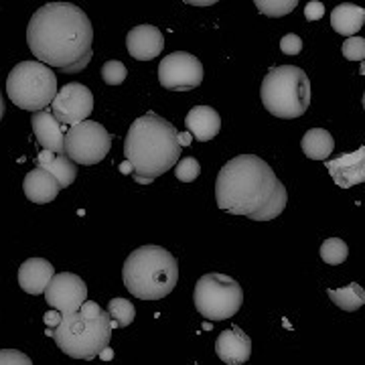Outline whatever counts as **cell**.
Returning <instances> with one entry per match:
<instances>
[{"label": "cell", "mask_w": 365, "mask_h": 365, "mask_svg": "<svg viewBox=\"0 0 365 365\" xmlns=\"http://www.w3.org/2000/svg\"><path fill=\"white\" fill-rule=\"evenodd\" d=\"M126 76H128V69L122 61L118 59H112V61H106L102 66V79H104L108 86H120L126 81Z\"/></svg>", "instance_id": "obj_28"}, {"label": "cell", "mask_w": 365, "mask_h": 365, "mask_svg": "<svg viewBox=\"0 0 365 365\" xmlns=\"http://www.w3.org/2000/svg\"><path fill=\"white\" fill-rule=\"evenodd\" d=\"M35 163H37V169L47 170L49 175H53L61 189L73 185L76 177H78V165L73 160H69L66 155H55L49 150H43Z\"/></svg>", "instance_id": "obj_20"}, {"label": "cell", "mask_w": 365, "mask_h": 365, "mask_svg": "<svg viewBox=\"0 0 365 365\" xmlns=\"http://www.w3.org/2000/svg\"><path fill=\"white\" fill-rule=\"evenodd\" d=\"M23 189H25L26 199L37 203V205L51 203V201H55V197L59 195V191H61L57 179L53 175H49L47 170L37 169V167L26 173L25 181H23Z\"/></svg>", "instance_id": "obj_19"}, {"label": "cell", "mask_w": 365, "mask_h": 365, "mask_svg": "<svg viewBox=\"0 0 365 365\" xmlns=\"http://www.w3.org/2000/svg\"><path fill=\"white\" fill-rule=\"evenodd\" d=\"M185 126L195 140L209 143L222 130V116L211 106H195L185 118Z\"/></svg>", "instance_id": "obj_18"}, {"label": "cell", "mask_w": 365, "mask_h": 365, "mask_svg": "<svg viewBox=\"0 0 365 365\" xmlns=\"http://www.w3.org/2000/svg\"><path fill=\"white\" fill-rule=\"evenodd\" d=\"M112 148V134L100 122L86 120L66 132V157L76 165H98Z\"/></svg>", "instance_id": "obj_9"}, {"label": "cell", "mask_w": 365, "mask_h": 365, "mask_svg": "<svg viewBox=\"0 0 365 365\" xmlns=\"http://www.w3.org/2000/svg\"><path fill=\"white\" fill-rule=\"evenodd\" d=\"M110 321H112V329H126L128 325L134 323L136 317V309L128 299H112L108 302V311Z\"/></svg>", "instance_id": "obj_24"}, {"label": "cell", "mask_w": 365, "mask_h": 365, "mask_svg": "<svg viewBox=\"0 0 365 365\" xmlns=\"http://www.w3.org/2000/svg\"><path fill=\"white\" fill-rule=\"evenodd\" d=\"M55 276V268L45 258H29L19 268V284L26 294L39 297L49 287L51 278Z\"/></svg>", "instance_id": "obj_17"}, {"label": "cell", "mask_w": 365, "mask_h": 365, "mask_svg": "<svg viewBox=\"0 0 365 365\" xmlns=\"http://www.w3.org/2000/svg\"><path fill=\"white\" fill-rule=\"evenodd\" d=\"M6 93L16 108L26 112H41L57 96V76L51 67L39 61H21L6 78Z\"/></svg>", "instance_id": "obj_7"}, {"label": "cell", "mask_w": 365, "mask_h": 365, "mask_svg": "<svg viewBox=\"0 0 365 365\" xmlns=\"http://www.w3.org/2000/svg\"><path fill=\"white\" fill-rule=\"evenodd\" d=\"M302 153L311 160H327L335 150V140L325 128H311L300 140Z\"/></svg>", "instance_id": "obj_22"}, {"label": "cell", "mask_w": 365, "mask_h": 365, "mask_svg": "<svg viewBox=\"0 0 365 365\" xmlns=\"http://www.w3.org/2000/svg\"><path fill=\"white\" fill-rule=\"evenodd\" d=\"M327 294L335 307H339L341 311H347V313H355L365 304V290L357 282H351L343 288H329Z\"/></svg>", "instance_id": "obj_23"}, {"label": "cell", "mask_w": 365, "mask_h": 365, "mask_svg": "<svg viewBox=\"0 0 365 365\" xmlns=\"http://www.w3.org/2000/svg\"><path fill=\"white\" fill-rule=\"evenodd\" d=\"M112 331L110 314L98 302L86 300L78 313L61 314L47 335L69 357L91 361L108 349Z\"/></svg>", "instance_id": "obj_4"}, {"label": "cell", "mask_w": 365, "mask_h": 365, "mask_svg": "<svg viewBox=\"0 0 365 365\" xmlns=\"http://www.w3.org/2000/svg\"><path fill=\"white\" fill-rule=\"evenodd\" d=\"M215 201L222 211L252 222L276 220L288 203L287 187L256 155H240L217 173Z\"/></svg>", "instance_id": "obj_1"}, {"label": "cell", "mask_w": 365, "mask_h": 365, "mask_svg": "<svg viewBox=\"0 0 365 365\" xmlns=\"http://www.w3.org/2000/svg\"><path fill=\"white\" fill-rule=\"evenodd\" d=\"M254 4H256V9H258L262 14H266V16H270V19L287 16V14H290L297 6H299L297 0H256Z\"/></svg>", "instance_id": "obj_26"}, {"label": "cell", "mask_w": 365, "mask_h": 365, "mask_svg": "<svg viewBox=\"0 0 365 365\" xmlns=\"http://www.w3.org/2000/svg\"><path fill=\"white\" fill-rule=\"evenodd\" d=\"M4 112H6V104H4V96H2V91H0V122H2V118H4Z\"/></svg>", "instance_id": "obj_34"}, {"label": "cell", "mask_w": 365, "mask_h": 365, "mask_svg": "<svg viewBox=\"0 0 365 365\" xmlns=\"http://www.w3.org/2000/svg\"><path fill=\"white\" fill-rule=\"evenodd\" d=\"M43 294L53 311L59 314H73L88 300V287L78 274L59 272L53 276Z\"/></svg>", "instance_id": "obj_12"}, {"label": "cell", "mask_w": 365, "mask_h": 365, "mask_svg": "<svg viewBox=\"0 0 365 365\" xmlns=\"http://www.w3.org/2000/svg\"><path fill=\"white\" fill-rule=\"evenodd\" d=\"M93 112V93L83 83H66L51 102V114L63 126H76L86 122Z\"/></svg>", "instance_id": "obj_11"}, {"label": "cell", "mask_w": 365, "mask_h": 365, "mask_svg": "<svg viewBox=\"0 0 365 365\" xmlns=\"http://www.w3.org/2000/svg\"><path fill=\"white\" fill-rule=\"evenodd\" d=\"M199 175H201V165L197 158L182 157L175 165V177L181 182H193Z\"/></svg>", "instance_id": "obj_27"}, {"label": "cell", "mask_w": 365, "mask_h": 365, "mask_svg": "<svg viewBox=\"0 0 365 365\" xmlns=\"http://www.w3.org/2000/svg\"><path fill=\"white\" fill-rule=\"evenodd\" d=\"M91 55H93V51L90 53V55H86L79 63H76V66H71V67H66V69H59L61 73H79L81 69H86V67L90 66V61H91Z\"/></svg>", "instance_id": "obj_33"}, {"label": "cell", "mask_w": 365, "mask_h": 365, "mask_svg": "<svg viewBox=\"0 0 365 365\" xmlns=\"http://www.w3.org/2000/svg\"><path fill=\"white\" fill-rule=\"evenodd\" d=\"M365 23V11L351 2H341L331 13V25L343 37H355Z\"/></svg>", "instance_id": "obj_21"}, {"label": "cell", "mask_w": 365, "mask_h": 365, "mask_svg": "<svg viewBox=\"0 0 365 365\" xmlns=\"http://www.w3.org/2000/svg\"><path fill=\"white\" fill-rule=\"evenodd\" d=\"M349 256V248L341 237H329L321 244V258L329 266H339L347 260Z\"/></svg>", "instance_id": "obj_25"}, {"label": "cell", "mask_w": 365, "mask_h": 365, "mask_svg": "<svg viewBox=\"0 0 365 365\" xmlns=\"http://www.w3.org/2000/svg\"><path fill=\"white\" fill-rule=\"evenodd\" d=\"M323 14H325V4H323V2H319V0L307 2V6H304V19H307L309 23L321 21Z\"/></svg>", "instance_id": "obj_32"}, {"label": "cell", "mask_w": 365, "mask_h": 365, "mask_svg": "<svg viewBox=\"0 0 365 365\" xmlns=\"http://www.w3.org/2000/svg\"><path fill=\"white\" fill-rule=\"evenodd\" d=\"M215 353L227 365H244L252 355V339L242 327L234 325L223 331L215 339Z\"/></svg>", "instance_id": "obj_16"}, {"label": "cell", "mask_w": 365, "mask_h": 365, "mask_svg": "<svg viewBox=\"0 0 365 365\" xmlns=\"http://www.w3.org/2000/svg\"><path fill=\"white\" fill-rule=\"evenodd\" d=\"M327 170L341 189H351L365 181V148L327 160Z\"/></svg>", "instance_id": "obj_14"}, {"label": "cell", "mask_w": 365, "mask_h": 365, "mask_svg": "<svg viewBox=\"0 0 365 365\" xmlns=\"http://www.w3.org/2000/svg\"><path fill=\"white\" fill-rule=\"evenodd\" d=\"M343 57L349 61H364L365 57V39L364 37H349L347 41H343Z\"/></svg>", "instance_id": "obj_29"}, {"label": "cell", "mask_w": 365, "mask_h": 365, "mask_svg": "<svg viewBox=\"0 0 365 365\" xmlns=\"http://www.w3.org/2000/svg\"><path fill=\"white\" fill-rule=\"evenodd\" d=\"M181 148L177 128L155 112L136 118L124 138V157L134 179L140 182H153L175 169Z\"/></svg>", "instance_id": "obj_3"}, {"label": "cell", "mask_w": 365, "mask_h": 365, "mask_svg": "<svg viewBox=\"0 0 365 365\" xmlns=\"http://www.w3.org/2000/svg\"><path fill=\"white\" fill-rule=\"evenodd\" d=\"M124 287L140 300H163L179 282V264L163 246H140L124 260Z\"/></svg>", "instance_id": "obj_5"}, {"label": "cell", "mask_w": 365, "mask_h": 365, "mask_svg": "<svg viewBox=\"0 0 365 365\" xmlns=\"http://www.w3.org/2000/svg\"><path fill=\"white\" fill-rule=\"evenodd\" d=\"M189 4H197V6H211L213 2H189Z\"/></svg>", "instance_id": "obj_35"}, {"label": "cell", "mask_w": 365, "mask_h": 365, "mask_svg": "<svg viewBox=\"0 0 365 365\" xmlns=\"http://www.w3.org/2000/svg\"><path fill=\"white\" fill-rule=\"evenodd\" d=\"M165 37L155 25H138L126 35V49L136 61H153L163 53Z\"/></svg>", "instance_id": "obj_13"}, {"label": "cell", "mask_w": 365, "mask_h": 365, "mask_svg": "<svg viewBox=\"0 0 365 365\" xmlns=\"http://www.w3.org/2000/svg\"><path fill=\"white\" fill-rule=\"evenodd\" d=\"M158 81L165 90L170 91L195 90L203 81V66L191 53H170L163 57L158 66Z\"/></svg>", "instance_id": "obj_10"}, {"label": "cell", "mask_w": 365, "mask_h": 365, "mask_svg": "<svg viewBox=\"0 0 365 365\" xmlns=\"http://www.w3.org/2000/svg\"><path fill=\"white\" fill-rule=\"evenodd\" d=\"M93 26L88 14L71 2H49L31 16L26 45L47 67L66 69L91 53Z\"/></svg>", "instance_id": "obj_2"}, {"label": "cell", "mask_w": 365, "mask_h": 365, "mask_svg": "<svg viewBox=\"0 0 365 365\" xmlns=\"http://www.w3.org/2000/svg\"><path fill=\"white\" fill-rule=\"evenodd\" d=\"M260 98L272 116L294 120L311 106V79L297 66L272 67L262 81Z\"/></svg>", "instance_id": "obj_6"}, {"label": "cell", "mask_w": 365, "mask_h": 365, "mask_svg": "<svg viewBox=\"0 0 365 365\" xmlns=\"http://www.w3.org/2000/svg\"><path fill=\"white\" fill-rule=\"evenodd\" d=\"M31 126L43 150H49L55 155H66V126L55 120L51 110L35 112L31 118Z\"/></svg>", "instance_id": "obj_15"}, {"label": "cell", "mask_w": 365, "mask_h": 365, "mask_svg": "<svg viewBox=\"0 0 365 365\" xmlns=\"http://www.w3.org/2000/svg\"><path fill=\"white\" fill-rule=\"evenodd\" d=\"M0 365H33L31 357L16 349H0Z\"/></svg>", "instance_id": "obj_30"}, {"label": "cell", "mask_w": 365, "mask_h": 365, "mask_svg": "<svg viewBox=\"0 0 365 365\" xmlns=\"http://www.w3.org/2000/svg\"><path fill=\"white\" fill-rule=\"evenodd\" d=\"M193 302L197 313L207 321H225L242 309L244 288L227 274H203L193 290Z\"/></svg>", "instance_id": "obj_8"}, {"label": "cell", "mask_w": 365, "mask_h": 365, "mask_svg": "<svg viewBox=\"0 0 365 365\" xmlns=\"http://www.w3.org/2000/svg\"><path fill=\"white\" fill-rule=\"evenodd\" d=\"M280 51L284 53V55H290V57L299 55L302 51V39H300L299 35H294V33H288V35H284L280 39Z\"/></svg>", "instance_id": "obj_31"}]
</instances>
